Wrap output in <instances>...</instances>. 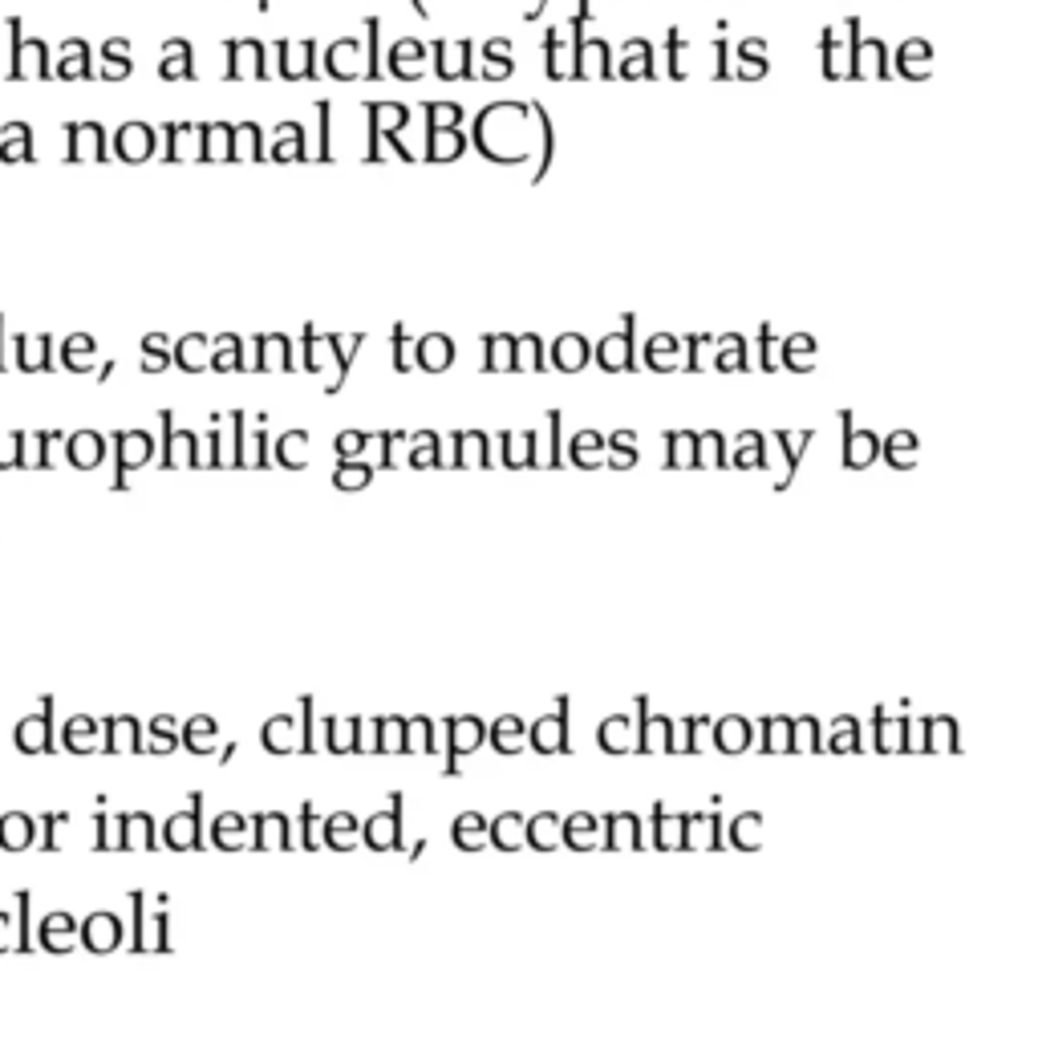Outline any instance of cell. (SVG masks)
<instances>
[{"mask_svg": "<svg viewBox=\"0 0 1038 1038\" xmlns=\"http://www.w3.org/2000/svg\"><path fill=\"white\" fill-rule=\"evenodd\" d=\"M365 110H369V151H365V163H382L378 138H382V134H398V130L410 122V110L398 106V102H374V106H365Z\"/></svg>", "mask_w": 1038, "mask_h": 1038, "instance_id": "6da1fadb", "label": "cell"}, {"mask_svg": "<svg viewBox=\"0 0 1038 1038\" xmlns=\"http://www.w3.org/2000/svg\"><path fill=\"white\" fill-rule=\"evenodd\" d=\"M434 73L442 82L475 78L471 69V41H434Z\"/></svg>", "mask_w": 1038, "mask_h": 1038, "instance_id": "7a4b0ae2", "label": "cell"}, {"mask_svg": "<svg viewBox=\"0 0 1038 1038\" xmlns=\"http://www.w3.org/2000/svg\"><path fill=\"white\" fill-rule=\"evenodd\" d=\"M114 451H118V479H114V487H122L130 467H146V459H151V451H155V442H151V434H142V430H122V434H114Z\"/></svg>", "mask_w": 1038, "mask_h": 1038, "instance_id": "3957f363", "label": "cell"}, {"mask_svg": "<svg viewBox=\"0 0 1038 1038\" xmlns=\"http://www.w3.org/2000/svg\"><path fill=\"white\" fill-rule=\"evenodd\" d=\"M114 151L126 163H146V159H151V151H155V130L142 126V122H126L118 130V138H114Z\"/></svg>", "mask_w": 1038, "mask_h": 1038, "instance_id": "277c9868", "label": "cell"}, {"mask_svg": "<svg viewBox=\"0 0 1038 1038\" xmlns=\"http://www.w3.org/2000/svg\"><path fill=\"white\" fill-rule=\"evenodd\" d=\"M244 61H248V73L252 78H268V69H264V49H260V41H228V78L236 82V78H244Z\"/></svg>", "mask_w": 1038, "mask_h": 1038, "instance_id": "5b68a950", "label": "cell"}, {"mask_svg": "<svg viewBox=\"0 0 1038 1038\" xmlns=\"http://www.w3.org/2000/svg\"><path fill=\"white\" fill-rule=\"evenodd\" d=\"M414 357H418L422 369L438 374V369H451V361H455V345H451V337H442V333H426V337L418 341Z\"/></svg>", "mask_w": 1038, "mask_h": 1038, "instance_id": "8992f818", "label": "cell"}, {"mask_svg": "<svg viewBox=\"0 0 1038 1038\" xmlns=\"http://www.w3.org/2000/svg\"><path fill=\"white\" fill-rule=\"evenodd\" d=\"M82 937H86V945H90L94 953H106V949H114V945L122 941V925H118L114 913H94V917L82 925Z\"/></svg>", "mask_w": 1038, "mask_h": 1038, "instance_id": "52a82bcc", "label": "cell"}, {"mask_svg": "<svg viewBox=\"0 0 1038 1038\" xmlns=\"http://www.w3.org/2000/svg\"><path fill=\"white\" fill-rule=\"evenodd\" d=\"M483 349H487V361H483L487 374H495V369H519V337L491 333V337H483Z\"/></svg>", "mask_w": 1038, "mask_h": 1038, "instance_id": "ba28073f", "label": "cell"}, {"mask_svg": "<svg viewBox=\"0 0 1038 1038\" xmlns=\"http://www.w3.org/2000/svg\"><path fill=\"white\" fill-rule=\"evenodd\" d=\"M53 78H61V82H73V78H94V69H90V45L86 41H65V57H61V65L53 69Z\"/></svg>", "mask_w": 1038, "mask_h": 1038, "instance_id": "9c48e42d", "label": "cell"}, {"mask_svg": "<svg viewBox=\"0 0 1038 1038\" xmlns=\"http://www.w3.org/2000/svg\"><path fill=\"white\" fill-rule=\"evenodd\" d=\"M0 163H33V130H29V122H9L5 126Z\"/></svg>", "mask_w": 1038, "mask_h": 1038, "instance_id": "30bf717a", "label": "cell"}, {"mask_svg": "<svg viewBox=\"0 0 1038 1038\" xmlns=\"http://www.w3.org/2000/svg\"><path fill=\"white\" fill-rule=\"evenodd\" d=\"M65 455H69V463L73 467H98L102 463V455H106V442L94 434V430H82V434H73L69 438V447H65Z\"/></svg>", "mask_w": 1038, "mask_h": 1038, "instance_id": "8fae6325", "label": "cell"}, {"mask_svg": "<svg viewBox=\"0 0 1038 1038\" xmlns=\"http://www.w3.org/2000/svg\"><path fill=\"white\" fill-rule=\"evenodd\" d=\"M49 353H53V341H49V333H41V337H29V333H17V365L21 369H49L53 361H49Z\"/></svg>", "mask_w": 1038, "mask_h": 1038, "instance_id": "7c38bea8", "label": "cell"}, {"mask_svg": "<svg viewBox=\"0 0 1038 1038\" xmlns=\"http://www.w3.org/2000/svg\"><path fill=\"white\" fill-rule=\"evenodd\" d=\"M422 57H426V49L414 41V37H406V41H398L394 45V53H390V69H394V78H406V82H418V65H422Z\"/></svg>", "mask_w": 1038, "mask_h": 1038, "instance_id": "4fadbf2b", "label": "cell"}, {"mask_svg": "<svg viewBox=\"0 0 1038 1038\" xmlns=\"http://www.w3.org/2000/svg\"><path fill=\"white\" fill-rule=\"evenodd\" d=\"M276 463H284V467H292V471H301V467L309 463V434H305V430H288V434H280V438H276Z\"/></svg>", "mask_w": 1038, "mask_h": 1038, "instance_id": "5bb4252c", "label": "cell"}, {"mask_svg": "<svg viewBox=\"0 0 1038 1038\" xmlns=\"http://www.w3.org/2000/svg\"><path fill=\"white\" fill-rule=\"evenodd\" d=\"M163 53H167V57H163L159 73H163L167 82H175V78H187V82H191V78H195V65H191V45H187V41H167V45H163Z\"/></svg>", "mask_w": 1038, "mask_h": 1038, "instance_id": "9a60e30c", "label": "cell"}, {"mask_svg": "<svg viewBox=\"0 0 1038 1038\" xmlns=\"http://www.w3.org/2000/svg\"><path fill=\"white\" fill-rule=\"evenodd\" d=\"M365 844L369 848H394L398 844V811H374V820L365 824Z\"/></svg>", "mask_w": 1038, "mask_h": 1038, "instance_id": "2e32d148", "label": "cell"}, {"mask_svg": "<svg viewBox=\"0 0 1038 1038\" xmlns=\"http://www.w3.org/2000/svg\"><path fill=\"white\" fill-rule=\"evenodd\" d=\"M17 747L25 755H37L49 747V718L45 714H29L25 722H17Z\"/></svg>", "mask_w": 1038, "mask_h": 1038, "instance_id": "e0dca14e", "label": "cell"}, {"mask_svg": "<svg viewBox=\"0 0 1038 1038\" xmlns=\"http://www.w3.org/2000/svg\"><path fill=\"white\" fill-rule=\"evenodd\" d=\"M73 937H78V925H73V917H65V913H53V917H45L41 921V941H45V949H69L73 945Z\"/></svg>", "mask_w": 1038, "mask_h": 1038, "instance_id": "ac0fdd59", "label": "cell"}, {"mask_svg": "<svg viewBox=\"0 0 1038 1038\" xmlns=\"http://www.w3.org/2000/svg\"><path fill=\"white\" fill-rule=\"evenodd\" d=\"M86 126H90V138H94V159H98V163H106V146H102L106 130H102L98 122H86ZM65 134H69V155H65V159H69V163H82V134H86V130H82V122H69V126H65Z\"/></svg>", "mask_w": 1038, "mask_h": 1038, "instance_id": "d6986e66", "label": "cell"}, {"mask_svg": "<svg viewBox=\"0 0 1038 1038\" xmlns=\"http://www.w3.org/2000/svg\"><path fill=\"white\" fill-rule=\"evenodd\" d=\"M203 353H207V337H203V333H191V337L179 341L175 361H179V369H187V374H199V369L211 365V357H203Z\"/></svg>", "mask_w": 1038, "mask_h": 1038, "instance_id": "ffe728a7", "label": "cell"}, {"mask_svg": "<svg viewBox=\"0 0 1038 1038\" xmlns=\"http://www.w3.org/2000/svg\"><path fill=\"white\" fill-rule=\"evenodd\" d=\"M0 844L5 848H29L33 844V824H29V815H21V811H13V815H5L0 820Z\"/></svg>", "mask_w": 1038, "mask_h": 1038, "instance_id": "44dd1931", "label": "cell"}, {"mask_svg": "<svg viewBox=\"0 0 1038 1038\" xmlns=\"http://www.w3.org/2000/svg\"><path fill=\"white\" fill-rule=\"evenodd\" d=\"M195 840H199V815L191 807V811H179L167 824V844L171 848H195Z\"/></svg>", "mask_w": 1038, "mask_h": 1038, "instance_id": "7402d4cb", "label": "cell"}, {"mask_svg": "<svg viewBox=\"0 0 1038 1038\" xmlns=\"http://www.w3.org/2000/svg\"><path fill=\"white\" fill-rule=\"evenodd\" d=\"M126 49H130V41H126V37H114V41H106V45H102V57H106L102 78H110V82H122V78H130V61H126Z\"/></svg>", "mask_w": 1038, "mask_h": 1038, "instance_id": "603a6c76", "label": "cell"}, {"mask_svg": "<svg viewBox=\"0 0 1038 1038\" xmlns=\"http://www.w3.org/2000/svg\"><path fill=\"white\" fill-rule=\"evenodd\" d=\"M459 118H463V106H455V102H430L426 106V138H434V134H442V130H459Z\"/></svg>", "mask_w": 1038, "mask_h": 1038, "instance_id": "cb8c5ba5", "label": "cell"}, {"mask_svg": "<svg viewBox=\"0 0 1038 1038\" xmlns=\"http://www.w3.org/2000/svg\"><path fill=\"white\" fill-rule=\"evenodd\" d=\"M483 738V726L479 718H451V751L455 755H471Z\"/></svg>", "mask_w": 1038, "mask_h": 1038, "instance_id": "d4e9b609", "label": "cell"}, {"mask_svg": "<svg viewBox=\"0 0 1038 1038\" xmlns=\"http://www.w3.org/2000/svg\"><path fill=\"white\" fill-rule=\"evenodd\" d=\"M240 159H248V163H260V159H264V155H260V126H256V122H244V126H236L232 163H240Z\"/></svg>", "mask_w": 1038, "mask_h": 1038, "instance_id": "484cf974", "label": "cell"}, {"mask_svg": "<svg viewBox=\"0 0 1038 1038\" xmlns=\"http://www.w3.org/2000/svg\"><path fill=\"white\" fill-rule=\"evenodd\" d=\"M171 361H175V357L167 353V337H163V333H151V337L142 341V369H146V374H163Z\"/></svg>", "mask_w": 1038, "mask_h": 1038, "instance_id": "4316f807", "label": "cell"}, {"mask_svg": "<svg viewBox=\"0 0 1038 1038\" xmlns=\"http://www.w3.org/2000/svg\"><path fill=\"white\" fill-rule=\"evenodd\" d=\"M211 369L215 374H228V369H244V349H240V337H219V349L211 353Z\"/></svg>", "mask_w": 1038, "mask_h": 1038, "instance_id": "83f0119b", "label": "cell"}, {"mask_svg": "<svg viewBox=\"0 0 1038 1038\" xmlns=\"http://www.w3.org/2000/svg\"><path fill=\"white\" fill-rule=\"evenodd\" d=\"M353 840H357V820L349 811H337L333 820L325 824V844H333V848H353Z\"/></svg>", "mask_w": 1038, "mask_h": 1038, "instance_id": "f1b7e54d", "label": "cell"}, {"mask_svg": "<svg viewBox=\"0 0 1038 1038\" xmlns=\"http://www.w3.org/2000/svg\"><path fill=\"white\" fill-rule=\"evenodd\" d=\"M264 747L276 751V755L292 751V718H288V714H276V718L264 726Z\"/></svg>", "mask_w": 1038, "mask_h": 1038, "instance_id": "f546056e", "label": "cell"}, {"mask_svg": "<svg viewBox=\"0 0 1038 1038\" xmlns=\"http://www.w3.org/2000/svg\"><path fill=\"white\" fill-rule=\"evenodd\" d=\"M122 828H126L122 848H146V844H151V815H142V811L122 815Z\"/></svg>", "mask_w": 1038, "mask_h": 1038, "instance_id": "4dcf8cb0", "label": "cell"}, {"mask_svg": "<svg viewBox=\"0 0 1038 1038\" xmlns=\"http://www.w3.org/2000/svg\"><path fill=\"white\" fill-rule=\"evenodd\" d=\"M256 844L260 848H284L288 844V824H284V815L276 811H268V815H260V836H256Z\"/></svg>", "mask_w": 1038, "mask_h": 1038, "instance_id": "1f68e13d", "label": "cell"}, {"mask_svg": "<svg viewBox=\"0 0 1038 1038\" xmlns=\"http://www.w3.org/2000/svg\"><path fill=\"white\" fill-rule=\"evenodd\" d=\"M357 722H361V718H333V726H329V747H333L337 755L357 751Z\"/></svg>", "mask_w": 1038, "mask_h": 1038, "instance_id": "d6a6232c", "label": "cell"}, {"mask_svg": "<svg viewBox=\"0 0 1038 1038\" xmlns=\"http://www.w3.org/2000/svg\"><path fill=\"white\" fill-rule=\"evenodd\" d=\"M90 353H94V337H86V333H73V337L65 341V349H61L65 365H69V369H82V374L90 369V361H86Z\"/></svg>", "mask_w": 1038, "mask_h": 1038, "instance_id": "836d02e7", "label": "cell"}, {"mask_svg": "<svg viewBox=\"0 0 1038 1038\" xmlns=\"http://www.w3.org/2000/svg\"><path fill=\"white\" fill-rule=\"evenodd\" d=\"M353 57H357V41L353 37H341L333 49H329V73L333 78H353Z\"/></svg>", "mask_w": 1038, "mask_h": 1038, "instance_id": "e575fe53", "label": "cell"}, {"mask_svg": "<svg viewBox=\"0 0 1038 1038\" xmlns=\"http://www.w3.org/2000/svg\"><path fill=\"white\" fill-rule=\"evenodd\" d=\"M483 832H487L483 815H479V811H467L463 820L455 824V844H459V848H479V844H483Z\"/></svg>", "mask_w": 1038, "mask_h": 1038, "instance_id": "d590c367", "label": "cell"}, {"mask_svg": "<svg viewBox=\"0 0 1038 1038\" xmlns=\"http://www.w3.org/2000/svg\"><path fill=\"white\" fill-rule=\"evenodd\" d=\"M491 844H495V848H507V852L519 848V815H515V811H503L499 820L491 824Z\"/></svg>", "mask_w": 1038, "mask_h": 1038, "instance_id": "8d00e7d4", "label": "cell"}, {"mask_svg": "<svg viewBox=\"0 0 1038 1038\" xmlns=\"http://www.w3.org/2000/svg\"><path fill=\"white\" fill-rule=\"evenodd\" d=\"M519 734H524V726H519V718H515V714H503V718L495 722V730H491L495 747H499V751H507V755H515V751H519Z\"/></svg>", "mask_w": 1038, "mask_h": 1038, "instance_id": "74e56055", "label": "cell"}, {"mask_svg": "<svg viewBox=\"0 0 1038 1038\" xmlns=\"http://www.w3.org/2000/svg\"><path fill=\"white\" fill-rule=\"evenodd\" d=\"M94 730H98L94 718L78 714V718L69 722V730H65V747H69V751H90V747H94Z\"/></svg>", "mask_w": 1038, "mask_h": 1038, "instance_id": "f35d334b", "label": "cell"}, {"mask_svg": "<svg viewBox=\"0 0 1038 1038\" xmlns=\"http://www.w3.org/2000/svg\"><path fill=\"white\" fill-rule=\"evenodd\" d=\"M369 479H374V467H365V463H341L337 467V475H333V483L341 487V491H361Z\"/></svg>", "mask_w": 1038, "mask_h": 1038, "instance_id": "ab89813d", "label": "cell"}, {"mask_svg": "<svg viewBox=\"0 0 1038 1038\" xmlns=\"http://www.w3.org/2000/svg\"><path fill=\"white\" fill-rule=\"evenodd\" d=\"M483 53H487V69H483V78H491V82H495V78H507V73L515 69V65H511V57H507V41H499V37H495V41H487V49H483Z\"/></svg>", "mask_w": 1038, "mask_h": 1038, "instance_id": "60d3db41", "label": "cell"}, {"mask_svg": "<svg viewBox=\"0 0 1038 1038\" xmlns=\"http://www.w3.org/2000/svg\"><path fill=\"white\" fill-rule=\"evenodd\" d=\"M215 840H219V848H240L244 844V815H219Z\"/></svg>", "mask_w": 1038, "mask_h": 1038, "instance_id": "b9f144b4", "label": "cell"}, {"mask_svg": "<svg viewBox=\"0 0 1038 1038\" xmlns=\"http://www.w3.org/2000/svg\"><path fill=\"white\" fill-rule=\"evenodd\" d=\"M321 345H329V349H337V353H341V337H337V333H325V337H321ZM361 345H365V333H357V337H353V345H349V353H345V357H337V361H341V378H337V382L329 386V394H337V390H341V382L349 378V365H353V353H357Z\"/></svg>", "mask_w": 1038, "mask_h": 1038, "instance_id": "7bdbcfd3", "label": "cell"}, {"mask_svg": "<svg viewBox=\"0 0 1038 1038\" xmlns=\"http://www.w3.org/2000/svg\"><path fill=\"white\" fill-rule=\"evenodd\" d=\"M455 442H459V451H463L459 463H479V467L491 463V459H487V438H483V434H459Z\"/></svg>", "mask_w": 1038, "mask_h": 1038, "instance_id": "ee69618b", "label": "cell"}, {"mask_svg": "<svg viewBox=\"0 0 1038 1038\" xmlns=\"http://www.w3.org/2000/svg\"><path fill=\"white\" fill-rule=\"evenodd\" d=\"M138 722L134 718H118L114 726H110V751H134L138 743Z\"/></svg>", "mask_w": 1038, "mask_h": 1038, "instance_id": "f6af8a7d", "label": "cell"}, {"mask_svg": "<svg viewBox=\"0 0 1038 1038\" xmlns=\"http://www.w3.org/2000/svg\"><path fill=\"white\" fill-rule=\"evenodd\" d=\"M378 726H382V743H378L382 751H390V755L406 751V722L402 718H382Z\"/></svg>", "mask_w": 1038, "mask_h": 1038, "instance_id": "bcb514c9", "label": "cell"}, {"mask_svg": "<svg viewBox=\"0 0 1038 1038\" xmlns=\"http://www.w3.org/2000/svg\"><path fill=\"white\" fill-rule=\"evenodd\" d=\"M25 434H5L0 438V467H25Z\"/></svg>", "mask_w": 1038, "mask_h": 1038, "instance_id": "7dc6e473", "label": "cell"}, {"mask_svg": "<svg viewBox=\"0 0 1038 1038\" xmlns=\"http://www.w3.org/2000/svg\"><path fill=\"white\" fill-rule=\"evenodd\" d=\"M438 438L434 434H418V447L410 455V467H438Z\"/></svg>", "mask_w": 1038, "mask_h": 1038, "instance_id": "c3c4849f", "label": "cell"}, {"mask_svg": "<svg viewBox=\"0 0 1038 1038\" xmlns=\"http://www.w3.org/2000/svg\"><path fill=\"white\" fill-rule=\"evenodd\" d=\"M207 734L215 738V722H211V718H195V722L187 726V747H191V751H211V747H207Z\"/></svg>", "mask_w": 1038, "mask_h": 1038, "instance_id": "681fc988", "label": "cell"}, {"mask_svg": "<svg viewBox=\"0 0 1038 1038\" xmlns=\"http://www.w3.org/2000/svg\"><path fill=\"white\" fill-rule=\"evenodd\" d=\"M264 349H272V337H260V341H256V353H264ZM276 353L284 357V369H292V357H288V337H280V333H276ZM252 369H268V357H256V361H252Z\"/></svg>", "mask_w": 1038, "mask_h": 1038, "instance_id": "f907efd6", "label": "cell"}, {"mask_svg": "<svg viewBox=\"0 0 1038 1038\" xmlns=\"http://www.w3.org/2000/svg\"><path fill=\"white\" fill-rule=\"evenodd\" d=\"M584 361V345L576 341V337H564L560 345H556V365H564V369H576Z\"/></svg>", "mask_w": 1038, "mask_h": 1038, "instance_id": "816d5d0a", "label": "cell"}, {"mask_svg": "<svg viewBox=\"0 0 1038 1038\" xmlns=\"http://www.w3.org/2000/svg\"><path fill=\"white\" fill-rule=\"evenodd\" d=\"M532 738H536V747H540V751H556V743H560V722H556V718L540 722V726L532 730Z\"/></svg>", "mask_w": 1038, "mask_h": 1038, "instance_id": "f5cc1de1", "label": "cell"}, {"mask_svg": "<svg viewBox=\"0 0 1038 1038\" xmlns=\"http://www.w3.org/2000/svg\"><path fill=\"white\" fill-rule=\"evenodd\" d=\"M365 442H369V434H361V430H349V434H341V438H337V455H341V459H353V455H361V451H365Z\"/></svg>", "mask_w": 1038, "mask_h": 1038, "instance_id": "db71d44e", "label": "cell"}, {"mask_svg": "<svg viewBox=\"0 0 1038 1038\" xmlns=\"http://www.w3.org/2000/svg\"><path fill=\"white\" fill-rule=\"evenodd\" d=\"M365 29H369V69H365V78H378V73H382V69H378V29H382V25L369 17Z\"/></svg>", "mask_w": 1038, "mask_h": 1038, "instance_id": "11a10c76", "label": "cell"}, {"mask_svg": "<svg viewBox=\"0 0 1038 1038\" xmlns=\"http://www.w3.org/2000/svg\"><path fill=\"white\" fill-rule=\"evenodd\" d=\"M394 369L406 374L410 361H406V325H394Z\"/></svg>", "mask_w": 1038, "mask_h": 1038, "instance_id": "9f6ffc18", "label": "cell"}, {"mask_svg": "<svg viewBox=\"0 0 1038 1038\" xmlns=\"http://www.w3.org/2000/svg\"><path fill=\"white\" fill-rule=\"evenodd\" d=\"M317 114H321V151H317V159L329 163V102H317Z\"/></svg>", "mask_w": 1038, "mask_h": 1038, "instance_id": "6f0895ef", "label": "cell"}, {"mask_svg": "<svg viewBox=\"0 0 1038 1038\" xmlns=\"http://www.w3.org/2000/svg\"><path fill=\"white\" fill-rule=\"evenodd\" d=\"M548 57H552V65H548V73H552V78H560V73H564V53H560V45H556V37H548Z\"/></svg>", "mask_w": 1038, "mask_h": 1038, "instance_id": "680465c9", "label": "cell"}, {"mask_svg": "<svg viewBox=\"0 0 1038 1038\" xmlns=\"http://www.w3.org/2000/svg\"><path fill=\"white\" fill-rule=\"evenodd\" d=\"M548 836H552V820H540V824H532V840H536L540 848H552V844H548Z\"/></svg>", "mask_w": 1038, "mask_h": 1038, "instance_id": "91938a15", "label": "cell"}, {"mask_svg": "<svg viewBox=\"0 0 1038 1038\" xmlns=\"http://www.w3.org/2000/svg\"><path fill=\"white\" fill-rule=\"evenodd\" d=\"M5 933H9V913H0V949H5Z\"/></svg>", "mask_w": 1038, "mask_h": 1038, "instance_id": "94428289", "label": "cell"}, {"mask_svg": "<svg viewBox=\"0 0 1038 1038\" xmlns=\"http://www.w3.org/2000/svg\"><path fill=\"white\" fill-rule=\"evenodd\" d=\"M410 5H414V13H418V17H426V5H422V0H410Z\"/></svg>", "mask_w": 1038, "mask_h": 1038, "instance_id": "6125c7cd", "label": "cell"}, {"mask_svg": "<svg viewBox=\"0 0 1038 1038\" xmlns=\"http://www.w3.org/2000/svg\"><path fill=\"white\" fill-rule=\"evenodd\" d=\"M0 337H5V317H0ZM0 369H5V357H0Z\"/></svg>", "mask_w": 1038, "mask_h": 1038, "instance_id": "be15d7a7", "label": "cell"}]
</instances>
